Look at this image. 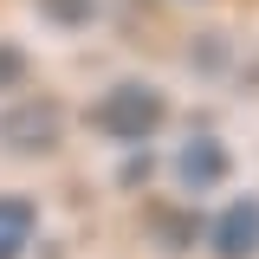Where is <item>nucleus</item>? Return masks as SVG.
<instances>
[{"label": "nucleus", "instance_id": "6", "mask_svg": "<svg viewBox=\"0 0 259 259\" xmlns=\"http://www.w3.org/2000/svg\"><path fill=\"white\" fill-rule=\"evenodd\" d=\"M39 13H46L52 26H84L97 13V0H39Z\"/></svg>", "mask_w": 259, "mask_h": 259}, {"label": "nucleus", "instance_id": "2", "mask_svg": "<svg viewBox=\"0 0 259 259\" xmlns=\"http://www.w3.org/2000/svg\"><path fill=\"white\" fill-rule=\"evenodd\" d=\"M207 246H214V259H259V201H253V194L227 201L221 214H214Z\"/></svg>", "mask_w": 259, "mask_h": 259}, {"label": "nucleus", "instance_id": "1", "mask_svg": "<svg viewBox=\"0 0 259 259\" xmlns=\"http://www.w3.org/2000/svg\"><path fill=\"white\" fill-rule=\"evenodd\" d=\"M91 123L104 130V136H117V143H143V136H156V130L168 123V97H162L156 84H136V78H123L117 91L97 97Z\"/></svg>", "mask_w": 259, "mask_h": 259}, {"label": "nucleus", "instance_id": "3", "mask_svg": "<svg viewBox=\"0 0 259 259\" xmlns=\"http://www.w3.org/2000/svg\"><path fill=\"white\" fill-rule=\"evenodd\" d=\"M59 123H65L59 104H52V97H32V104H13V110H7L0 136H7L13 149H26V156H46V149L59 143Z\"/></svg>", "mask_w": 259, "mask_h": 259}, {"label": "nucleus", "instance_id": "5", "mask_svg": "<svg viewBox=\"0 0 259 259\" xmlns=\"http://www.w3.org/2000/svg\"><path fill=\"white\" fill-rule=\"evenodd\" d=\"M32 227H39V207L26 194H0V259H20L32 246Z\"/></svg>", "mask_w": 259, "mask_h": 259}, {"label": "nucleus", "instance_id": "7", "mask_svg": "<svg viewBox=\"0 0 259 259\" xmlns=\"http://www.w3.org/2000/svg\"><path fill=\"white\" fill-rule=\"evenodd\" d=\"M26 78V52L20 46H0V84H20Z\"/></svg>", "mask_w": 259, "mask_h": 259}, {"label": "nucleus", "instance_id": "4", "mask_svg": "<svg viewBox=\"0 0 259 259\" xmlns=\"http://www.w3.org/2000/svg\"><path fill=\"white\" fill-rule=\"evenodd\" d=\"M227 168H233V156H227V143H214V136H188V143L175 149V175H182L188 188H214Z\"/></svg>", "mask_w": 259, "mask_h": 259}]
</instances>
